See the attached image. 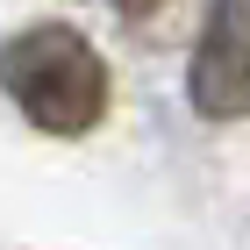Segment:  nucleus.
Returning a JSON list of instances; mask_svg holds the SVG:
<instances>
[{"label": "nucleus", "mask_w": 250, "mask_h": 250, "mask_svg": "<svg viewBox=\"0 0 250 250\" xmlns=\"http://www.w3.org/2000/svg\"><path fill=\"white\" fill-rule=\"evenodd\" d=\"M186 100L200 122L250 115V0H214L186 64Z\"/></svg>", "instance_id": "2"}, {"label": "nucleus", "mask_w": 250, "mask_h": 250, "mask_svg": "<svg viewBox=\"0 0 250 250\" xmlns=\"http://www.w3.org/2000/svg\"><path fill=\"white\" fill-rule=\"evenodd\" d=\"M115 7H122V15H129V21H143V15H157L165 0H115Z\"/></svg>", "instance_id": "3"}, {"label": "nucleus", "mask_w": 250, "mask_h": 250, "mask_svg": "<svg viewBox=\"0 0 250 250\" xmlns=\"http://www.w3.org/2000/svg\"><path fill=\"white\" fill-rule=\"evenodd\" d=\"M0 93L43 136H86L107 115V64L72 21H29L0 43Z\"/></svg>", "instance_id": "1"}]
</instances>
